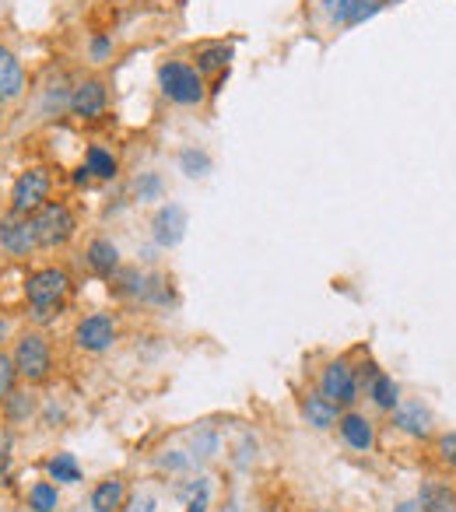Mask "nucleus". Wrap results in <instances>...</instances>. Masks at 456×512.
<instances>
[{
	"mask_svg": "<svg viewBox=\"0 0 456 512\" xmlns=\"http://www.w3.org/2000/svg\"><path fill=\"white\" fill-rule=\"evenodd\" d=\"M46 474L57 484H81V463L74 453H57L46 460Z\"/></svg>",
	"mask_w": 456,
	"mask_h": 512,
	"instance_id": "412c9836",
	"label": "nucleus"
},
{
	"mask_svg": "<svg viewBox=\"0 0 456 512\" xmlns=\"http://www.w3.org/2000/svg\"><path fill=\"white\" fill-rule=\"evenodd\" d=\"M341 407L334 404V400H327L320 390L316 393H306L302 397V418H306V425H313L316 432H327V428H334L337 421H341Z\"/></svg>",
	"mask_w": 456,
	"mask_h": 512,
	"instance_id": "2eb2a0df",
	"label": "nucleus"
},
{
	"mask_svg": "<svg viewBox=\"0 0 456 512\" xmlns=\"http://www.w3.org/2000/svg\"><path fill=\"white\" fill-rule=\"evenodd\" d=\"M50 193H53V172L46 165H29L25 172H18L15 186H11V214H36L43 204H50Z\"/></svg>",
	"mask_w": 456,
	"mask_h": 512,
	"instance_id": "39448f33",
	"label": "nucleus"
},
{
	"mask_svg": "<svg viewBox=\"0 0 456 512\" xmlns=\"http://www.w3.org/2000/svg\"><path fill=\"white\" fill-rule=\"evenodd\" d=\"M29 509L32 512H60V488L53 481H36L29 488Z\"/></svg>",
	"mask_w": 456,
	"mask_h": 512,
	"instance_id": "b1692460",
	"label": "nucleus"
},
{
	"mask_svg": "<svg viewBox=\"0 0 456 512\" xmlns=\"http://www.w3.org/2000/svg\"><path fill=\"white\" fill-rule=\"evenodd\" d=\"M88 57H92L95 64H106V60L113 57V39H109V36H95L92 43H88Z\"/></svg>",
	"mask_w": 456,
	"mask_h": 512,
	"instance_id": "7c9ffc66",
	"label": "nucleus"
},
{
	"mask_svg": "<svg viewBox=\"0 0 456 512\" xmlns=\"http://www.w3.org/2000/svg\"><path fill=\"white\" fill-rule=\"evenodd\" d=\"M186 225H190L186 207L176 204V200H169V204L158 207L155 218H151V239H155L158 249H176L186 235Z\"/></svg>",
	"mask_w": 456,
	"mask_h": 512,
	"instance_id": "1a4fd4ad",
	"label": "nucleus"
},
{
	"mask_svg": "<svg viewBox=\"0 0 456 512\" xmlns=\"http://www.w3.org/2000/svg\"><path fill=\"white\" fill-rule=\"evenodd\" d=\"M323 8H327V15L334 25H348L358 8V0H323Z\"/></svg>",
	"mask_w": 456,
	"mask_h": 512,
	"instance_id": "c85d7f7f",
	"label": "nucleus"
},
{
	"mask_svg": "<svg viewBox=\"0 0 456 512\" xmlns=\"http://www.w3.org/2000/svg\"><path fill=\"white\" fill-rule=\"evenodd\" d=\"M144 302H151V306H169L172 302V288H169V278L165 274H148L144 278Z\"/></svg>",
	"mask_w": 456,
	"mask_h": 512,
	"instance_id": "a878e982",
	"label": "nucleus"
},
{
	"mask_svg": "<svg viewBox=\"0 0 456 512\" xmlns=\"http://www.w3.org/2000/svg\"><path fill=\"white\" fill-rule=\"evenodd\" d=\"M144 278H148V274H141L137 267H116V274L109 281H113V292L123 295V299H141Z\"/></svg>",
	"mask_w": 456,
	"mask_h": 512,
	"instance_id": "5701e85b",
	"label": "nucleus"
},
{
	"mask_svg": "<svg viewBox=\"0 0 456 512\" xmlns=\"http://www.w3.org/2000/svg\"><path fill=\"white\" fill-rule=\"evenodd\" d=\"M390 414H393V425L404 435H414V439H428L432 435V414H428V407H421V400L397 404Z\"/></svg>",
	"mask_w": 456,
	"mask_h": 512,
	"instance_id": "4468645a",
	"label": "nucleus"
},
{
	"mask_svg": "<svg viewBox=\"0 0 456 512\" xmlns=\"http://www.w3.org/2000/svg\"><path fill=\"white\" fill-rule=\"evenodd\" d=\"M29 225L32 235H36V249H60L78 232V218H74L71 204H64V200H50L36 214H29Z\"/></svg>",
	"mask_w": 456,
	"mask_h": 512,
	"instance_id": "f03ea898",
	"label": "nucleus"
},
{
	"mask_svg": "<svg viewBox=\"0 0 456 512\" xmlns=\"http://www.w3.org/2000/svg\"><path fill=\"white\" fill-rule=\"evenodd\" d=\"M8 334H11V323H8V320H4V316H0V344L8 341Z\"/></svg>",
	"mask_w": 456,
	"mask_h": 512,
	"instance_id": "c9c22d12",
	"label": "nucleus"
},
{
	"mask_svg": "<svg viewBox=\"0 0 456 512\" xmlns=\"http://www.w3.org/2000/svg\"><path fill=\"white\" fill-rule=\"evenodd\" d=\"M25 302H29V316L36 323H53L67 306L71 295V274L64 267H39L25 278Z\"/></svg>",
	"mask_w": 456,
	"mask_h": 512,
	"instance_id": "f257e3e1",
	"label": "nucleus"
},
{
	"mask_svg": "<svg viewBox=\"0 0 456 512\" xmlns=\"http://www.w3.org/2000/svg\"><path fill=\"white\" fill-rule=\"evenodd\" d=\"M92 512H123L127 509V481L123 477H106L92 488V498H88Z\"/></svg>",
	"mask_w": 456,
	"mask_h": 512,
	"instance_id": "dca6fc26",
	"label": "nucleus"
},
{
	"mask_svg": "<svg viewBox=\"0 0 456 512\" xmlns=\"http://www.w3.org/2000/svg\"><path fill=\"white\" fill-rule=\"evenodd\" d=\"M29 88V78H25V67L8 46L0 43V106L8 102H18Z\"/></svg>",
	"mask_w": 456,
	"mask_h": 512,
	"instance_id": "9b49d317",
	"label": "nucleus"
},
{
	"mask_svg": "<svg viewBox=\"0 0 456 512\" xmlns=\"http://www.w3.org/2000/svg\"><path fill=\"white\" fill-rule=\"evenodd\" d=\"M11 358H15L18 379H25V383H46L53 376V348L39 330H25L15 341Z\"/></svg>",
	"mask_w": 456,
	"mask_h": 512,
	"instance_id": "20e7f679",
	"label": "nucleus"
},
{
	"mask_svg": "<svg viewBox=\"0 0 456 512\" xmlns=\"http://www.w3.org/2000/svg\"><path fill=\"white\" fill-rule=\"evenodd\" d=\"M369 400L379 411H393V407L400 404V386L393 383L386 372H376V376L369 379Z\"/></svg>",
	"mask_w": 456,
	"mask_h": 512,
	"instance_id": "aec40b11",
	"label": "nucleus"
},
{
	"mask_svg": "<svg viewBox=\"0 0 456 512\" xmlns=\"http://www.w3.org/2000/svg\"><path fill=\"white\" fill-rule=\"evenodd\" d=\"M316 512H337V509H316Z\"/></svg>",
	"mask_w": 456,
	"mask_h": 512,
	"instance_id": "58836bf2",
	"label": "nucleus"
},
{
	"mask_svg": "<svg viewBox=\"0 0 456 512\" xmlns=\"http://www.w3.org/2000/svg\"><path fill=\"white\" fill-rule=\"evenodd\" d=\"M120 337V327L109 313H92V316H81L78 327H74V344L88 355H102L109 351Z\"/></svg>",
	"mask_w": 456,
	"mask_h": 512,
	"instance_id": "0eeeda50",
	"label": "nucleus"
},
{
	"mask_svg": "<svg viewBox=\"0 0 456 512\" xmlns=\"http://www.w3.org/2000/svg\"><path fill=\"white\" fill-rule=\"evenodd\" d=\"M85 169L92 179H116L120 176V158L102 144H88L85 148Z\"/></svg>",
	"mask_w": 456,
	"mask_h": 512,
	"instance_id": "6ab92c4d",
	"label": "nucleus"
},
{
	"mask_svg": "<svg viewBox=\"0 0 456 512\" xmlns=\"http://www.w3.org/2000/svg\"><path fill=\"white\" fill-rule=\"evenodd\" d=\"M414 502L421 505V512H456V491L442 481H425Z\"/></svg>",
	"mask_w": 456,
	"mask_h": 512,
	"instance_id": "a211bd4d",
	"label": "nucleus"
},
{
	"mask_svg": "<svg viewBox=\"0 0 456 512\" xmlns=\"http://www.w3.org/2000/svg\"><path fill=\"white\" fill-rule=\"evenodd\" d=\"M435 453H439V460H442V463H449V467L456 470V432L442 435V439L435 442Z\"/></svg>",
	"mask_w": 456,
	"mask_h": 512,
	"instance_id": "2f4dec72",
	"label": "nucleus"
},
{
	"mask_svg": "<svg viewBox=\"0 0 456 512\" xmlns=\"http://www.w3.org/2000/svg\"><path fill=\"white\" fill-rule=\"evenodd\" d=\"M74 183H78V186H88V183H92V176H88V169H85V165H81V169L74 172Z\"/></svg>",
	"mask_w": 456,
	"mask_h": 512,
	"instance_id": "f704fd0d",
	"label": "nucleus"
},
{
	"mask_svg": "<svg viewBox=\"0 0 456 512\" xmlns=\"http://www.w3.org/2000/svg\"><path fill=\"white\" fill-rule=\"evenodd\" d=\"M207 505H211V484L204 481V477H197L190 488V502H186V512H207Z\"/></svg>",
	"mask_w": 456,
	"mask_h": 512,
	"instance_id": "c756f323",
	"label": "nucleus"
},
{
	"mask_svg": "<svg viewBox=\"0 0 456 512\" xmlns=\"http://www.w3.org/2000/svg\"><path fill=\"white\" fill-rule=\"evenodd\" d=\"M162 193H165L162 172H141V176L134 179V197L141 200V204H151V200H162Z\"/></svg>",
	"mask_w": 456,
	"mask_h": 512,
	"instance_id": "393cba45",
	"label": "nucleus"
},
{
	"mask_svg": "<svg viewBox=\"0 0 456 512\" xmlns=\"http://www.w3.org/2000/svg\"><path fill=\"white\" fill-rule=\"evenodd\" d=\"M0 249L8 256H15V260H25L36 249V235H32L29 218H22V214L0 218Z\"/></svg>",
	"mask_w": 456,
	"mask_h": 512,
	"instance_id": "9d476101",
	"label": "nucleus"
},
{
	"mask_svg": "<svg viewBox=\"0 0 456 512\" xmlns=\"http://www.w3.org/2000/svg\"><path fill=\"white\" fill-rule=\"evenodd\" d=\"M67 109H71L74 120H85V123L99 120V116L109 109V88H106V81H102V78L78 81V85L71 88V106H67Z\"/></svg>",
	"mask_w": 456,
	"mask_h": 512,
	"instance_id": "6e6552de",
	"label": "nucleus"
},
{
	"mask_svg": "<svg viewBox=\"0 0 456 512\" xmlns=\"http://www.w3.org/2000/svg\"><path fill=\"white\" fill-rule=\"evenodd\" d=\"M158 88L176 106H200L207 99V85L200 71L193 64H183V60H165L158 67Z\"/></svg>",
	"mask_w": 456,
	"mask_h": 512,
	"instance_id": "7ed1b4c3",
	"label": "nucleus"
},
{
	"mask_svg": "<svg viewBox=\"0 0 456 512\" xmlns=\"http://www.w3.org/2000/svg\"><path fill=\"white\" fill-rule=\"evenodd\" d=\"M15 386H18V369H15V358L11 355H4L0 351V404L15 393Z\"/></svg>",
	"mask_w": 456,
	"mask_h": 512,
	"instance_id": "cd10ccee",
	"label": "nucleus"
},
{
	"mask_svg": "<svg viewBox=\"0 0 456 512\" xmlns=\"http://www.w3.org/2000/svg\"><path fill=\"white\" fill-rule=\"evenodd\" d=\"M218 453V435L214 432H204L200 439H193V456H200V460H207V456Z\"/></svg>",
	"mask_w": 456,
	"mask_h": 512,
	"instance_id": "473e14b6",
	"label": "nucleus"
},
{
	"mask_svg": "<svg viewBox=\"0 0 456 512\" xmlns=\"http://www.w3.org/2000/svg\"><path fill=\"white\" fill-rule=\"evenodd\" d=\"M337 428H341V439L348 442L355 453H372V446H376V425H372L365 414L344 411L341 421H337Z\"/></svg>",
	"mask_w": 456,
	"mask_h": 512,
	"instance_id": "f8f14e48",
	"label": "nucleus"
},
{
	"mask_svg": "<svg viewBox=\"0 0 456 512\" xmlns=\"http://www.w3.org/2000/svg\"><path fill=\"white\" fill-rule=\"evenodd\" d=\"M85 267L95 278H113L116 267H120V246L113 239H106V235L92 239L85 246Z\"/></svg>",
	"mask_w": 456,
	"mask_h": 512,
	"instance_id": "ddd939ff",
	"label": "nucleus"
},
{
	"mask_svg": "<svg viewBox=\"0 0 456 512\" xmlns=\"http://www.w3.org/2000/svg\"><path fill=\"white\" fill-rule=\"evenodd\" d=\"M320 393L327 400H334L341 411L355 404L358 393H362V386H358V372L351 369L348 358H337V362H330L327 369L320 372Z\"/></svg>",
	"mask_w": 456,
	"mask_h": 512,
	"instance_id": "423d86ee",
	"label": "nucleus"
},
{
	"mask_svg": "<svg viewBox=\"0 0 456 512\" xmlns=\"http://www.w3.org/2000/svg\"><path fill=\"white\" fill-rule=\"evenodd\" d=\"M393 512H421V505L414 502V498H407V502H400V505H397V509H393Z\"/></svg>",
	"mask_w": 456,
	"mask_h": 512,
	"instance_id": "72a5a7b5",
	"label": "nucleus"
},
{
	"mask_svg": "<svg viewBox=\"0 0 456 512\" xmlns=\"http://www.w3.org/2000/svg\"><path fill=\"white\" fill-rule=\"evenodd\" d=\"M232 57H236L232 43H204V46H197V53H193V60H197L193 67L200 71V78H204V74H228Z\"/></svg>",
	"mask_w": 456,
	"mask_h": 512,
	"instance_id": "f3484780",
	"label": "nucleus"
},
{
	"mask_svg": "<svg viewBox=\"0 0 456 512\" xmlns=\"http://www.w3.org/2000/svg\"><path fill=\"white\" fill-rule=\"evenodd\" d=\"M4 411H8V421L11 425H25L29 421V414L36 411V400H32V393H11L8 400H4Z\"/></svg>",
	"mask_w": 456,
	"mask_h": 512,
	"instance_id": "bb28decb",
	"label": "nucleus"
},
{
	"mask_svg": "<svg viewBox=\"0 0 456 512\" xmlns=\"http://www.w3.org/2000/svg\"><path fill=\"white\" fill-rule=\"evenodd\" d=\"M123 512H141V505H127V509H123Z\"/></svg>",
	"mask_w": 456,
	"mask_h": 512,
	"instance_id": "4c0bfd02",
	"label": "nucleus"
},
{
	"mask_svg": "<svg viewBox=\"0 0 456 512\" xmlns=\"http://www.w3.org/2000/svg\"><path fill=\"white\" fill-rule=\"evenodd\" d=\"M4 123H8V113H4V106H0V137H4Z\"/></svg>",
	"mask_w": 456,
	"mask_h": 512,
	"instance_id": "e433bc0d",
	"label": "nucleus"
},
{
	"mask_svg": "<svg viewBox=\"0 0 456 512\" xmlns=\"http://www.w3.org/2000/svg\"><path fill=\"white\" fill-rule=\"evenodd\" d=\"M179 172H183L186 179H204L207 172H211V155H207L204 148H197V144L179 148Z\"/></svg>",
	"mask_w": 456,
	"mask_h": 512,
	"instance_id": "4be33fe9",
	"label": "nucleus"
}]
</instances>
